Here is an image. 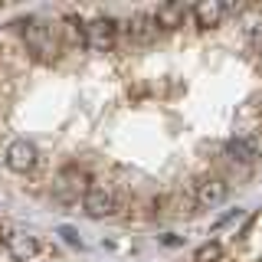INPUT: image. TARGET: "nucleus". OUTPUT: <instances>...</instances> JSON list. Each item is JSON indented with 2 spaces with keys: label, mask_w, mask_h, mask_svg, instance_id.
Returning <instances> with one entry per match:
<instances>
[{
  "label": "nucleus",
  "mask_w": 262,
  "mask_h": 262,
  "mask_svg": "<svg viewBox=\"0 0 262 262\" xmlns=\"http://www.w3.org/2000/svg\"><path fill=\"white\" fill-rule=\"evenodd\" d=\"M82 207L92 220H105V216H115L121 210V190L115 184H92L82 200Z\"/></svg>",
  "instance_id": "obj_1"
},
{
  "label": "nucleus",
  "mask_w": 262,
  "mask_h": 262,
  "mask_svg": "<svg viewBox=\"0 0 262 262\" xmlns=\"http://www.w3.org/2000/svg\"><path fill=\"white\" fill-rule=\"evenodd\" d=\"M23 39H27L30 53H36L39 59H56V53H59V36H56L53 23L27 20L23 23Z\"/></svg>",
  "instance_id": "obj_2"
},
{
  "label": "nucleus",
  "mask_w": 262,
  "mask_h": 262,
  "mask_svg": "<svg viewBox=\"0 0 262 262\" xmlns=\"http://www.w3.org/2000/svg\"><path fill=\"white\" fill-rule=\"evenodd\" d=\"M85 39H89V49L108 53V49L118 43V20H112V16H95L85 27Z\"/></svg>",
  "instance_id": "obj_3"
},
{
  "label": "nucleus",
  "mask_w": 262,
  "mask_h": 262,
  "mask_svg": "<svg viewBox=\"0 0 262 262\" xmlns=\"http://www.w3.org/2000/svg\"><path fill=\"white\" fill-rule=\"evenodd\" d=\"M36 164H39V151L27 138H16V141L7 147V167L16 170V174H30Z\"/></svg>",
  "instance_id": "obj_4"
},
{
  "label": "nucleus",
  "mask_w": 262,
  "mask_h": 262,
  "mask_svg": "<svg viewBox=\"0 0 262 262\" xmlns=\"http://www.w3.org/2000/svg\"><path fill=\"white\" fill-rule=\"evenodd\" d=\"M53 193H56V200H79V193H82V200H85V193H89V187H85V174H82L79 167H66L59 177H56V184H53Z\"/></svg>",
  "instance_id": "obj_5"
},
{
  "label": "nucleus",
  "mask_w": 262,
  "mask_h": 262,
  "mask_svg": "<svg viewBox=\"0 0 262 262\" xmlns=\"http://www.w3.org/2000/svg\"><path fill=\"white\" fill-rule=\"evenodd\" d=\"M226 193H229V187H226V180H220V177H203L200 184H196V203H200V207H216V203L226 200Z\"/></svg>",
  "instance_id": "obj_6"
},
{
  "label": "nucleus",
  "mask_w": 262,
  "mask_h": 262,
  "mask_svg": "<svg viewBox=\"0 0 262 262\" xmlns=\"http://www.w3.org/2000/svg\"><path fill=\"white\" fill-rule=\"evenodd\" d=\"M190 13H193L196 27L210 30V27H220V23H223V16L229 13V7H223L220 0H203V4H196Z\"/></svg>",
  "instance_id": "obj_7"
},
{
  "label": "nucleus",
  "mask_w": 262,
  "mask_h": 262,
  "mask_svg": "<svg viewBox=\"0 0 262 262\" xmlns=\"http://www.w3.org/2000/svg\"><path fill=\"white\" fill-rule=\"evenodd\" d=\"M125 27H128V39H131V43H147V39H154V33H158L154 13H135Z\"/></svg>",
  "instance_id": "obj_8"
},
{
  "label": "nucleus",
  "mask_w": 262,
  "mask_h": 262,
  "mask_svg": "<svg viewBox=\"0 0 262 262\" xmlns=\"http://www.w3.org/2000/svg\"><path fill=\"white\" fill-rule=\"evenodd\" d=\"M187 13L190 10L184 4H161L154 10V23H158V30H177V27H184Z\"/></svg>",
  "instance_id": "obj_9"
},
{
  "label": "nucleus",
  "mask_w": 262,
  "mask_h": 262,
  "mask_svg": "<svg viewBox=\"0 0 262 262\" xmlns=\"http://www.w3.org/2000/svg\"><path fill=\"white\" fill-rule=\"evenodd\" d=\"M226 154H229L233 161L252 164V161L259 158V144L252 141V138H243V135H239V138H229V141H226Z\"/></svg>",
  "instance_id": "obj_10"
},
{
  "label": "nucleus",
  "mask_w": 262,
  "mask_h": 262,
  "mask_svg": "<svg viewBox=\"0 0 262 262\" xmlns=\"http://www.w3.org/2000/svg\"><path fill=\"white\" fill-rule=\"evenodd\" d=\"M7 246H10V252L16 259H30L39 252V243L33 236H7Z\"/></svg>",
  "instance_id": "obj_11"
},
{
  "label": "nucleus",
  "mask_w": 262,
  "mask_h": 262,
  "mask_svg": "<svg viewBox=\"0 0 262 262\" xmlns=\"http://www.w3.org/2000/svg\"><path fill=\"white\" fill-rule=\"evenodd\" d=\"M220 256H223V246H220V243H207V246H200V249H196L193 262H216Z\"/></svg>",
  "instance_id": "obj_12"
},
{
  "label": "nucleus",
  "mask_w": 262,
  "mask_h": 262,
  "mask_svg": "<svg viewBox=\"0 0 262 262\" xmlns=\"http://www.w3.org/2000/svg\"><path fill=\"white\" fill-rule=\"evenodd\" d=\"M59 233H62V239H66V243H69V246H79V236H76V233H72V229H69V226H62V229H59Z\"/></svg>",
  "instance_id": "obj_13"
}]
</instances>
